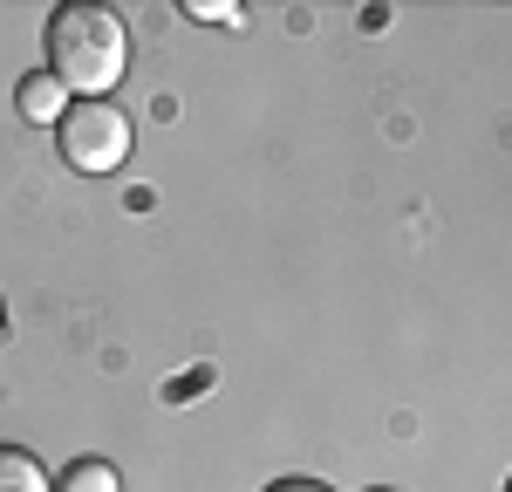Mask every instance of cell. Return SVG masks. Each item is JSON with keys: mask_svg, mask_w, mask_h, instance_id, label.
<instances>
[{"mask_svg": "<svg viewBox=\"0 0 512 492\" xmlns=\"http://www.w3.org/2000/svg\"><path fill=\"white\" fill-rule=\"evenodd\" d=\"M369 492H390V486H369Z\"/></svg>", "mask_w": 512, "mask_h": 492, "instance_id": "ba28073f", "label": "cell"}, {"mask_svg": "<svg viewBox=\"0 0 512 492\" xmlns=\"http://www.w3.org/2000/svg\"><path fill=\"white\" fill-rule=\"evenodd\" d=\"M267 492H328V486H315V479H274Z\"/></svg>", "mask_w": 512, "mask_h": 492, "instance_id": "52a82bcc", "label": "cell"}, {"mask_svg": "<svg viewBox=\"0 0 512 492\" xmlns=\"http://www.w3.org/2000/svg\"><path fill=\"white\" fill-rule=\"evenodd\" d=\"M130 137H137V130H130V117H123L110 96H76V103L62 110V123H55L62 164L82 171V178H110V171H123Z\"/></svg>", "mask_w": 512, "mask_h": 492, "instance_id": "7a4b0ae2", "label": "cell"}, {"mask_svg": "<svg viewBox=\"0 0 512 492\" xmlns=\"http://www.w3.org/2000/svg\"><path fill=\"white\" fill-rule=\"evenodd\" d=\"M14 103H21V117H28V123H48V130H55V123H62V110H69L76 96L48 76V69H28V76H21V89H14Z\"/></svg>", "mask_w": 512, "mask_h": 492, "instance_id": "3957f363", "label": "cell"}, {"mask_svg": "<svg viewBox=\"0 0 512 492\" xmlns=\"http://www.w3.org/2000/svg\"><path fill=\"white\" fill-rule=\"evenodd\" d=\"M185 14H198V21H246L239 7H226V0H192Z\"/></svg>", "mask_w": 512, "mask_h": 492, "instance_id": "8992f818", "label": "cell"}, {"mask_svg": "<svg viewBox=\"0 0 512 492\" xmlns=\"http://www.w3.org/2000/svg\"><path fill=\"white\" fill-rule=\"evenodd\" d=\"M55 492H123V479L110 458H76V465H62Z\"/></svg>", "mask_w": 512, "mask_h": 492, "instance_id": "5b68a950", "label": "cell"}, {"mask_svg": "<svg viewBox=\"0 0 512 492\" xmlns=\"http://www.w3.org/2000/svg\"><path fill=\"white\" fill-rule=\"evenodd\" d=\"M0 315H7V308H0Z\"/></svg>", "mask_w": 512, "mask_h": 492, "instance_id": "9c48e42d", "label": "cell"}, {"mask_svg": "<svg viewBox=\"0 0 512 492\" xmlns=\"http://www.w3.org/2000/svg\"><path fill=\"white\" fill-rule=\"evenodd\" d=\"M0 492H55V479L41 472V458H35V451L0 445Z\"/></svg>", "mask_w": 512, "mask_h": 492, "instance_id": "277c9868", "label": "cell"}, {"mask_svg": "<svg viewBox=\"0 0 512 492\" xmlns=\"http://www.w3.org/2000/svg\"><path fill=\"white\" fill-rule=\"evenodd\" d=\"M41 48H48V76L69 96H110L123 82V69H130V28L110 7H89V0L55 7Z\"/></svg>", "mask_w": 512, "mask_h": 492, "instance_id": "6da1fadb", "label": "cell"}]
</instances>
